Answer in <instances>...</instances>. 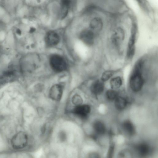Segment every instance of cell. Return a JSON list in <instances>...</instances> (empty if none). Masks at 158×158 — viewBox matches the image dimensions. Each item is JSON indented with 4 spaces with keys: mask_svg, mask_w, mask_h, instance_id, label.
Wrapping results in <instances>:
<instances>
[{
    "mask_svg": "<svg viewBox=\"0 0 158 158\" xmlns=\"http://www.w3.org/2000/svg\"><path fill=\"white\" fill-rule=\"evenodd\" d=\"M85 136L81 132L60 129L51 132L44 149L59 158H78Z\"/></svg>",
    "mask_w": 158,
    "mask_h": 158,
    "instance_id": "cell-1",
    "label": "cell"
},
{
    "mask_svg": "<svg viewBox=\"0 0 158 158\" xmlns=\"http://www.w3.org/2000/svg\"><path fill=\"white\" fill-rule=\"evenodd\" d=\"M10 143L12 148L15 150L27 148L35 150L38 149L31 135L24 131H19L14 135L11 139Z\"/></svg>",
    "mask_w": 158,
    "mask_h": 158,
    "instance_id": "cell-2",
    "label": "cell"
},
{
    "mask_svg": "<svg viewBox=\"0 0 158 158\" xmlns=\"http://www.w3.org/2000/svg\"><path fill=\"white\" fill-rule=\"evenodd\" d=\"M143 63L142 59L138 60L134 67L130 78V87L134 92L140 90L143 85L144 80L142 73Z\"/></svg>",
    "mask_w": 158,
    "mask_h": 158,
    "instance_id": "cell-3",
    "label": "cell"
},
{
    "mask_svg": "<svg viewBox=\"0 0 158 158\" xmlns=\"http://www.w3.org/2000/svg\"><path fill=\"white\" fill-rule=\"evenodd\" d=\"M49 62L52 68L56 72L63 71L67 68V64L64 60L58 55H54L51 56L50 58Z\"/></svg>",
    "mask_w": 158,
    "mask_h": 158,
    "instance_id": "cell-4",
    "label": "cell"
},
{
    "mask_svg": "<svg viewBox=\"0 0 158 158\" xmlns=\"http://www.w3.org/2000/svg\"><path fill=\"white\" fill-rule=\"evenodd\" d=\"M125 36L123 29L120 27L115 29L113 31L111 40L113 44L116 48H119L123 43Z\"/></svg>",
    "mask_w": 158,
    "mask_h": 158,
    "instance_id": "cell-5",
    "label": "cell"
},
{
    "mask_svg": "<svg viewBox=\"0 0 158 158\" xmlns=\"http://www.w3.org/2000/svg\"><path fill=\"white\" fill-rule=\"evenodd\" d=\"M135 149L137 155L141 158L148 157L152 152L150 145L145 142H141L137 144L135 146Z\"/></svg>",
    "mask_w": 158,
    "mask_h": 158,
    "instance_id": "cell-6",
    "label": "cell"
},
{
    "mask_svg": "<svg viewBox=\"0 0 158 158\" xmlns=\"http://www.w3.org/2000/svg\"><path fill=\"white\" fill-rule=\"evenodd\" d=\"M136 33V27L134 25L128 44L127 56L128 59L132 58L135 54Z\"/></svg>",
    "mask_w": 158,
    "mask_h": 158,
    "instance_id": "cell-7",
    "label": "cell"
},
{
    "mask_svg": "<svg viewBox=\"0 0 158 158\" xmlns=\"http://www.w3.org/2000/svg\"><path fill=\"white\" fill-rule=\"evenodd\" d=\"M90 108L86 104H80L76 106L73 110V113L76 115L81 118L86 119L90 113Z\"/></svg>",
    "mask_w": 158,
    "mask_h": 158,
    "instance_id": "cell-8",
    "label": "cell"
},
{
    "mask_svg": "<svg viewBox=\"0 0 158 158\" xmlns=\"http://www.w3.org/2000/svg\"><path fill=\"white\" fill-rule=\"evenodd\" d=\"M63 92L62 86L59 84H55L50 88L49 96L52 99L59 101L62 98Z\"/></svg>",
    "mask_w": 158,
    "mask_h": 158,
    "instance_id": "cell-9",
    "label": "cell"
},
{
    "mask_svg": "<svg viewBox=\"0 0 158 158\" xmlns=\"http://www.w3.org/2000/svg\"><path fill=\"white\" fill-rule=\"evenodd\" d=\"M45 42L49 46H53L58 44L59 41V38L58 34L53 31L47 32L45 37Z\"/></svg>",
    "mask_w": 158,
    "mask_h": 158,
    "instance_id": "cell-10",
    "label": "cell"
},
{
    "mask_svg": "<svg viewBox=\"0 0 158 158\" xmlns=\"http://www.w3.org/2000/svg\"><path fill=\"white\" fill-rule=\"evenodd\" d=\"M80 38L81 40L85 44L88 45H91L93 44L94 42V33L91 30H84L81 34Z\"/></svg>",
    "mask_w": 158,
    "mask_h": 158,
    "instance_id": "cell-11",
    "label": "cell"
},
{
    "mask_svg": "<svg viewBox=\"0 0 158 158\" xmlns=\"http://www.w3.org/2000/svg\"><path fill=\"white\" fill-rule=\"evenodd\" d=\"M94 133L99 135H104L106 132V127L104 123L100 121L94 122L93 125Z\"/></svg>",
    "mask_w": 158,
    "mask_h": 158,
    "instance_id": "cell-12",
    "label": "cell"
},
{
    "mask_svg": "<svg viewBox=\"0 0 158 158\" xmlns=\"http://www.w3.org/2000/svg\"><path fill=\"white\" fill-rule=\"evenodd\" d=\"M122 128L125 133L128 136H132L135 133V129L133 124L130 121L126 120L122 124Z\"/></svg>",
    "mask_w": 158,
    "mask_h": 158,
    "instance_id": "cell-13",
    "label": "cell"
},
{
    "mask_svg": "<svg viewBox=\"0 0 158 158\" xmlns=\"http://www.w3.org/2000/svg\"><path fill=\"white\" fill-rule=\"evenodd\" d=\"M104 88L103 84L100 81H97L92 84L90 90L94 94L97 95L101 94L103 92Z\"/></svg>",
    "mask_w": 158,
    "mask_h": 158,
    "instance_id": "cell-14",
    "label": "cell"
},
{
    "mask_svg": "<svg viewBox=\"0 0 158 158\" xmlns=\"http://www.w3.org/2000/svg\"><path fill=\"white\" fill-rule=\"evenodd\" d=\"M103 22L101 19L98 17H96L91 20L90 26L91 28L96 31H100L103 27Z\"/></svg>",
    "mask_w": 158,
    "mask_h": 158,
    "instance_id": "cell-15",
    "label": "cell"
},
{
    "mask_svg": "<svg viewBox=\"0 0 158 158\" xmlns=\"http://www.w3.org/2000/svg\"><path fill=\"white\" fill-rule=\"evenodd\" d=\"M70 3L69 0H62L61 2L60 17L62 19L65 17L67 15L68 9Z\"/></svg>",
    "mask_w": 158,
    "mask_h": 158,
    "instance_id": "cell-16",
    "label": "cell"
},
{
    "mask_svg": "<svg viewBox=\"0 0 158 158\" xmlns=\"http://www.w3.org/2000/svg\"><path fill=\"white\" fill-rule=\"evenodd\" d=\"M127 104V100L123 97H118L115 99V106L118 110L123 109L126 106Z\"/></svg>",
    "mask_w": 158,
    "mask_h": 158,
    "instance_id": "cell-17",
    "label": "cell"
},
{
    "mask_svg": "<svg viewBox=\"0 0 158 158\" xmlns=\"http://www.w3.org/2000/svg\"><path fill=\"white\" fill-rule=\"evenodd\" d=\"M117 158H133V154L129 149H123L118 153Z\"/></svg>",
    "mask_w": 158,
    "mask_h": 158,
    "instance_id": "cell-18",
    "label": "cell"
},
{
    "mask_svg": "<svg viewBox=\"0 0 158 158\" xmlns=\"http://www.w3.org/2000/svg\"><path fill=\"white\" fill-rule=\"evenodd\" d=\"M122 80L119 77H116L112 78L110 81V84L112 88L117 89L121 85Z\"/></svg>",
    "mask_w": 158,
    "mask_h": 158,
    "instance_id": "cell-19",
    "label": "cell"
},
{
    "mask_svg": "<svg viewBox=\"0 0 158 158\" xmlns=\"http://www.w3.org/2000/svg\"><path fill=\"white\" fill-rule=\"evenodd\" d=\"M106 97L110 100L115 99L118 97L117 92L114 90H109L106 92Z\"/></svg>",
    "mask_w": 158,
    "mask_h": 158,
    "instance_id": "cell-20",
    "label": "cell"
},
{
    "mask_svg": "<svg viewBox=\"0 0 158 158\" xmlns=\"http://www.w3.org/2000/svg\"><path fill=\"white\" fill-rule=\"evenodd\" d=\"M44 152L41 158H59L53 153L46 150L44 149Z\"/></svg>",
    "mask_w": 158,
    "mask_h": 158,
    "instance_id": "cell-21",
    "label": "cell"
},
{
    "mask_svg": "<svg viewBox=\"0 0 158 158\" xmlns=\"http://www.w3.org/2000/svg\"><path fill=\"white\" fill-rule=\"evenodd\" d=\"M113 72L111 71H107L104 72L101 77V80L102 81H107L113 75Z\"/></svg>",
    "mask_w": 158,
    "mask_h": 158,
    "instance_id": "cell-22",
    "label": "cell"
},
{
    "mask_svg": "<svg viewBox=\"0 0 158 158\" xmlns=\"http://www.w3.org/2000/svg\"><path fill=\"white\" fill-rule=\"evenodd\" d=\"M72 101L73 103L77 105L81 104L82 102V99L80 96L78 95H75L72 98Z\"/></svg>",
    "mask_w": 158,
    "mask_h": 158,
    "instance_id": "cell-23",
    "label": "cell"
},
{
    "mask_svg": "<svg viewBox=\"0 0 158 158\" xmlns=\"http://www.w3.org/2000/svg\"><path fill=\"white\" fill-rule=\"evenodd\" d=\"M16 33L19 35H20L21 34V31L19 29H18L16 30Z\"/></svg>",
    "mask_w": 158,
    "mask_h": 158,
    "instance_id": "cell-24",
    "label": "cell"
},
{
    "mask_svg": "<svg viewBox=\"0 0 158 158\" xmlns=\"http://www.w3.org/2000/svg\"><path fill=\"white\" fill-rule=\"evenodd\" d=\"M35 30V29L34 28H31L30 30V32L32 33Z\"/></svg>",
    "mask_w": 158,
    "mask_h": 158,
    "instance_id": "cell-25",
    "label": "cell"
}]
</instances>
